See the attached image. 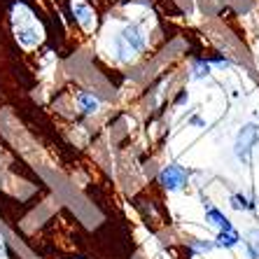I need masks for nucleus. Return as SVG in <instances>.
Masks as SVG:
<instances>
[{
    "label": "nucleus",
    "mask_w": 259,
    "mask_h": 259,
    "mask_svg": "<svg viewBox=\"0 0 259 259\" xmlns=\"http://www.w3.org/2000/svg\"><path fill=\"white\" fill-rule=\"evenodd\" d=\"M143 47H145V37L138 26H126L117 37V52H119L121 61L133 59L138 52H143Z\"/></svg>",
    "instance_id": "1"
},
{
    "label": "nucleus",
    "mask_w": 259,
    "mask_h": 259,
    "mask_svg": "<svg viewBox=\"0 0 259 259\" xmlns=\"http://www.w3.org/2000/svg\"><path fill=\"white\" fill-rule=\"evenodd\" d=\"M259 140V126H254V124H245V126L238 131V136H236V157L241 159L243 163L250 161V152H252V145Z\"/></svg>",
    "instance_id": "2"
},
{
    "label": "nucleus",
    "mask_w": 259,
    "mask_h": 259,
    "mask_svg": "<svg viewBox=\"0 0 259 259\" xmlns=\"http://www.w3.org/2000/svg\"><path fill=\"white\" fill-rule=\"evenodd\" d=\"M189 175L187 170L182 168V166H166V168L159 173V182H161L163 187L168 189V192H178V189H182L185 185H187Z\"/></svg>",
    "instance_id": "3"
},
{
    "label": "nucleus",
    "mask_w": 259,
    "mask_h": 259,
    "mask_svg": "<svg viewBox=\"0 0 259 259\" xmlns=\"http://www.w3.org/2000/svg\"><path fill=\"white\" fill-rule=\"evenodd\" d=\"M205 217H208V222H210L212 227H217L220 231H229V229H234L229 220H227V217H224L222 212L217 210V208H212L210 203L205 205Z\"/></svg>",
    "instance_id": "4"
},
{
    "label": "nucleus",
    "mask_w": 259,
    "mask_h": 259,
    "mask_svg": "<svg viewBox=\"0 0 259 259\" xmlns=\"http://www.w3.org/2000/svg\"><path fill=\"white\" fill-rule=\"evenodd\" d=\"M75 19H77L79 26H82V28H87V30L96 24V14H94V10H91L89 5H82V3H77V5H75Z\"/></svg>",
    "instance_id": "5"
},
{
    "label": "nucleus",
    "mask_w": 259,
    "mask_h": 259,
    "mask_svg": "<svg viewBox=\"0 0 259 259\" xmlns=\"http://www.w3.org/2000/svg\"><path fill=\"white\" fill-rule=\"evenodd\" d=\"M17 40L21 45H26V47H33V45H37L40 40H42V33L35 28H26V26H19L17 28Z\"/></svg>",
    "instance_id": "6"
},
{
    "label": "nucleus",
    "mask_w": 259,
    "mask_h": 259,
    "mask_svg": "<svg viewBox=\"0 0 259 259\" xmlns=\"http://www.w3.org/2000/svg\"><path fill=\"white\" fill-rule=\"evenodd\" d=\"M236 243H238V234H236L234 229L220 231V236H217V245L220 247H234Z\"/></svg>",
    "instance_id": "7"
},
{
    "label": "nucleus",
    "mask_w": 259,
    "mask_h": 259,
    "mask_svg": "<svg viewBox=\"0 0 259 259\" xmlns=\"http://www.w3.org/2000/svg\"><path fill=\"white\" fill-rule=\"evenodd\" d=\"M79 105H82L84 112H94V110L98 108V98L89 96V94H82V96H79Z\"/></svg>",
    "instance_id": "8"
},
{
    "label": "nucleus",
    "mask_w": 259,
    "mask_h": 259,
    "mask_svg": "<svg viewBox=\"0 0 259 259\" xmlns=\"http://www.w3.org/2000/svg\"><path fill=\"white\" fill-rule=\"evenodd\" d=\"M231 205H234L236 210H247V208H250L247 199H245V196H241V194H236V196H231Z\"/></svg>",
    "instance_id": "9"
},
{
    "label": "nucleus",
    "mask_w": 259,
    "mask_h": 259,
    "mask_svg": "<svg viewBox=\"0 0 259 259\" xmlns=\"http://www.w3.org/2000/svg\"><path fill=\"white\" fill-rule=\"evenodd\" d=\"M192 247L196 252H210L215 245H212V243H203V241H192Z\"/></svg>",
    "instance_id": "10"
},
{
    "label": "nucleus",
    "mask_w": 259,
    "mask_h": 259,
    "mask_svg": "<svg viewBox=\"0 0 259 259\" xmlns=\"http://www.w3.org/2000/svg\"><path fill=\"white\" fill-rule=\"evenodd\" d=\"M0 259H7V243L3 238V234H0Z\"/></svg>",
    "instance_id": "11"
}]
</instances>
